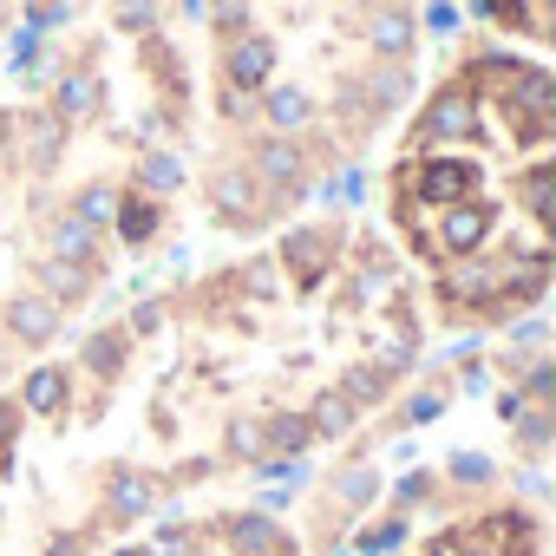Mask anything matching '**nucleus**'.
<instances>
[{
	"instance_id": "0eeeda50",
	"label": "nucleus",
	"mask_w": 556,
	"mask_h": 556,
	"mask_svg": "<svg viewBox=\"0 0 556 556\" xmlns=\"http://www.w3.org/2000/svg\"><path fill=\"white\" fill-rule=\"evenodd\" d=\"M491 21H497V27H523V40H530V47H549V27H556V14H549V8H497Z\"/></svg>"
},
{
	"instance_id": "f03ea898",
	"label": "nucleus",
	"mask_w": 556,
	"mask_h": 556,
	"mask_svg": "<svg viewBox=\"0 0 556 556\" xmlns=\"http://www.w3.org/2000/svg\"><path fill=\"white\" fill-rule=\"evenodd\" d=\"M556 79L510 47L458 53L400 125L387 223L445 328L484 334L543 308L556 275Z\"/></svg>"
},
{
	"instance_id": "f257e3e1",
	"label": "nucleus",
	"mask_w": 556,
	"mask_h": 556,
	"mask_svg": "<svg viewBox=\"0 0 556 556\" xmlns=\"http://www.w3.org/2000/svg\"><path fill=\"white\" fill-rule=\"evenodd\" d=\"M125 341L151 458L184 484L348 432L413 367L419 315L387 242L321 223L151 302Z\"/></svg>"
},
{
	"instance_id": "20e7f679",
	"label": "nucleus",
	"mask_w": 556,
	"mask_h": 556,
	"mask_svg": "<svg viewBox=\"0 0 556 556\" xmlns=\"http://www.w3.org/2000/svg\"><path fill=\"white\" fill-rule=\"evenodd\" d=\"M216 105L223 131L249 138V170L289 157V184L367 144L406 92L413 21L387 8L216 14Z\"/></svg>"
},
{
	"instance_id": "7ed1b4c3",
	"label": "nucleus",
	"mask_w": 556,
	"mask_h": 556,
	"mask_svg": "<svg viewBox=\"0 0 556 556\" xmlns=\"http://www.w3.org/2000/svg\"><path fill=\"white\" fill-rule=\"evenodd\" d=\"M164 491L170 478L138 419L125 328L0 393V556H105Z\"/></svg>"
},
{
	"instance_id": "39448f33",
	"label": "nucleus",
	"mask_w": 556,
	"mask_h": 556,
	"mask_svg": "<svg viewBox=\"0 0 556 556\" xmlns=\"http://www.w3.org/2000/svg\"><path fill=\"white\" fill-rule=\"evenodd\" d=\"M105 556H302V543H295V530H289L282 517L223 504V510H203V517L164 523L157 536L112 543Z\"/></svg>"
},
{
	"instance_id": "423d86ee",
	"label": "nucleus",
	"mask_w": 556,
	"mask_h": 556,
	"mask_svg": "<svg viewBox=\"0 0 556 556\" xmlns=\"http://www.w3.org/2000/svg\"><path fill=\"white\" fill-rule=\"evenodd\" d=\"M406 556H543V517L530 504H478L452 523H439Z\"/></svg>"
}]
</instances>
